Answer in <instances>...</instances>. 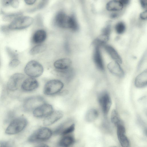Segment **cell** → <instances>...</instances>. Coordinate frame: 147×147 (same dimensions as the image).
Masks as SVG:
<instances>
[{"mask_svg":"<svg viewBox=\"0 0 147 147\" xmlns=\"http://www.w3.org/2000/svg\"><path fill=\"white\" fill-rule=\"evenodd\" d=\"M33 22L32 18L22 14L9 22L7 25L3 26L1 29L4 33L22 30L30 26Z\"/></svg>","mask_w":147,"mask_h":147,"instance_id":"cell-1","label":"cell"},{"mask_svg":"<svg viewBox=\"0 0 147 147\" xmlns=\"http://www.w3.org/2000/svg\"><path fill=\"white\" fill-rule=\"evenodd\" d=\"M55 21L57 26L61 28L69 29L74 32L79 29L78 24L73 15L68 16L63 12H59L56 14Z\"/></svg>","mask_w":147,"mask_h":147,"instance_id":"cell-2","label":"cell"},{"mask_svg":"<svg viewBox=\"0 0 147 147\" xmlns=\"http://www.w3.org/2000/svg\"><path fill=\"white\" fill-rule=\"evenodd\" d=\"M53 135V131L50 128L41 127L34 132L29 136L28 141L32 143L42 142L49 140Z\"/></svg>","mask_w":147,"mask_h":147,"instance_id":"cell-3","label":"cell"},{"mask_svg":"<svg viewBox=\"0 0 147 147\" xmlns=\"http://www.w3.org/2000/svg\"><path fill=\"white\" fill-rule=\"evenodd\" d=\"M28 124L27 119L23 117L14 118L6 128L5 133L8 135L18 134L23 130Z\"/></svg>","mask_w":147,"mask_h":147,"instance_id":"cell-4","label":"cell"},{"mask_svg":"<svg viewBox=\"0 0 147 147\" xmlns=\"http://www.w3.org/2000/svg\"><path fill=\"white\" fill-rule=\"evenodd\" d=\"M63 87V83L61 81L57 79L51 80L45 84L43 92L47 96H54L60 93Z\"/></svg>","mask_w":147,"mask_h":147,"instance_id":"cell-5","label":"cell"},{"mask_svg":"<svg viewBox=\"0 0 147 147\" xmlns=\"http://www.w3.org/2000/svg\"><path fill=\"white\" fill-rule=\"evenodd\" d=\"M44 70L42 65L38 61L32 60L28 62L24 68L25 74L29 77L34 78L40 76Z\"/></svg>","mask_w":147,"mask_h":147,"instance_id":"cell-6","label":"cell"},{"mask_svg":"<svg viewBox=\"0 0 147 147\" xmlns=\"http://www.w3.org/2000/svg\"><path fill=\"white\" fill-rule=\"evenodd\" d=\"M46 103L44 98L40 96H34L29 97L24 101L23 107L27 111H33L40 105Z\"/></svg>","mask_w":147,"mask_h":147,"instance_id":"cell-7","label":"cell"},{"mask_svg":"<svg viewBox=\"0 0 147 147\" xmlns=\"http://www.w3.org/2000/svg\"><path fill=\"white\" fill-rule=\"evenodd\" d=\"M98 101L104 114L107 115L112 104L111 99L109 94L106 91L101 92L98 96Z\"/></svg>","mask_w":147,"mask_h":147,"instance_id":"cell-8","label":"cell"},{"mask_svg":"<svg viewBox=\"0 0 147 147\" xmlns=\"http://www.w3.org/2000/svg\"><path fill=\"white\" fill-rule=\"evenodd\" d=\"M25 77L24 74L18 73H15L11 75L7 83V89L12 91L17 90L20 83L25 79Z\"/></svg>","mask_w":147,"mask_h":147,"instance_id":"cell-9","label":"cell"},{"mask_svg":"<svg viewBox=\"0 0 147 147\" xmlns=\"http://www.w3.org/2000/svg\"><path fill=\"white\" fill-rule=\"evenodd\" d=\"M53 111L52 106L45 103L36 108L32 112L34 116L36 117H45Z\"/></svg>","mask_w":147,"mask_h":147,"instance_id":"cell-10","label":"cell"},{"mask_svg":"<svg viewBox=\"0 0 147 147\" xmlns=\"http://www.w3.org/2000/svg\"><path fill=\"white\" fill-rule=\"evenodd\" d=\"M39 83L35 78L29 77L24 79L21 84V88L24 91L30 92L37 89Z\"/></svg>","mask_w":147,"mask_h":147,"instance_id":"cell-11","label":"cell"},{"mask_svg":"<svg viewBox=\"0 0 147 147\" xmlns=\"http://www.w3.org/2000/svg\"><path fill=\"white\" fill-rule=\"evenodd\" d=\"M63 116V113L61 111L53 110L45 117L43 124L46 126L51 125L62 118Z\"/></svg>","mask_w":147,"mask_h":147,"instance_id":"cell-12","label":"cell"},{"mask_svg":"<svg viewBox=\"0 0 147 147\" xmlns=\"http://www.w3.org/2000/svg\"><path fill=\"white\" fill-rule=\"evenodd\" d=\"M118 139L121 146L127 147L130 145L129 140L126 135L125 128L123 124L117 126Z\"/></svg>","mask_w":147,"mask_h":147,"instance_id":"cell-13","label":"cell"},{"mask_svg":"<svg viewBox=\"0 0 147 147\" xmlns=\"http://www.w3.org/2000/svg\"><path fill=\"white\" fill-rule=\"evenodd\" d=\"M72 62L67 58H63L58 59L54 63L53 65L57 72L63 71L71 67Z\"/></svg>","mask_w":147,"mask_h":147,"instance_id":"cell-14","label":"cell"},{"mask_svg":"<svg viewBox=\"0 0 147 147\" xmlns=\"http://www.w3.org/2000/svg\"><path fill=\"white\" fill-rule=\"evenodd\" d=\"M76 142V140L73 133L61 136L57 145L62 147H68L72 146Z\"/></svg>","mask_w":147,"mask_h":147,"instance_id":"cell-15","label":"cell"},{"mask_svg":"<svg viewBox=\"0 0 147 147\" xmlns=\"http://www.w3.org/2000/svg\"><path fill=\"white\" fill-rule=\"evenodd\" d=\"M107 68L111 73L117 77L121 78L124 75L123 69L120 63L114 61L110 63L107 65Z\"/></svg>","mask_w":147,"mask_h":147,"instance_id":"cell-16","label":"cell"},{"mask_svg":"<svg viewBox=\"0 0 147 147\" xmlns=\"http://www.w3.org/2000/svg\"><path fill=\"white\" fill-rule=\"evenodd\" d=\"M47 37L46 32L42 29L38 30L33 34L31 38L32 42L36 45L42 44Z\"/></svg>","mask_w":147,"mask_h":147,"instance_id":"cell-17","label":"cell"},{"mask_svg":"<svg viewBox=\"0 0 147 147\" xmlns=\"http://www.w3.org/2000/svg\"><path fill=\"white\" fill-rule=\"evenodd\" d=\"M93 60L97 68L101 70L104 69V65L100 50V47L96 46L93 54Z\"/></svg>","mask_w":147,"mask_h":147,"instance_id":"cell-18","label":"cell"},{"mask_svg":"<svg viewBox=\"0 0 147 147\" xmlns=\"http://www.w3.org/2000/svg\"><path fill=\"white\" fill-rule=\"evenodd\" d=\"M147 84V71L146 70L136 77L134 81V84L136 87L142 88L146 86Z\"/></svg>","mask_w":147,"mask_h":147,"instance_id":"cell-19","label":"cell"},{"mask_svg":"<svg viewBox=\"0 0 147 147\" xmlns=\"http://www.w3.org/2000/svg\"><path fill=\"white\" fill-rule=\"evenodd\" d=\"M106 51L111 57L115 61L121 63L122 59L116 50L112 46L109 45H105L103 46Z\"/></svg>","mask_w":147,"mask_h":147,"instance_id":"cell-20","label":"cell"},{"mask_svg":"<svg viewBox=\"0 0 147 147\" xmlns=\"http://www.w3.org/2000/svg\"><path fill=\"white\" fill-rule=\"evenodd\" d=\"M74 123L72 119H68L62 123L53 131V135H61L62 132L69 125Z\"/></svg>","mask_w":147,"mask_h":147,"instance_id":"cell-21","label":"cell"},{"mask_svg":"<svg viewBox=\"0 0 147 147\" xmlns=\"http://www.w3.org/2000/svg\"><path fill=\"white\" fill-rule=\"evenodd\" d=\"M123 5L119 1L112 0L107 4L106 8L107 10L111 11H117L122 10Z\"/></svg>","mask_w":147,"mask_h":147,"instance_id":"cell-22","label":"cell"},{"mask_svg":"<svg viewBox=\"0 0 147 147\" xmlns=\"http://www.w3.org/2000/svg\"><path fill=\"white\" fill-rule=\"evenodd\" d=\"M98 115L97 111L94 109H91L86 112L85 116V120L88 122L94 121L97 118Z\"/></svg>","mask_w":147,"mask_h":147,"instance_id":"cell-23","label":"cell"},{"mask_svg":"<svg viewBox=\"0 0 147 147\" xmlns=\"http://www.w3.org/2000/svg\"><path fill=\"white\" fill-rule=\"evenodd\" d=\"M111 120L112 122L116 127L119 125L123 124L118 112L115 110H113L111 112Z\"/></svg>","mask_w":147,"mask_h":147,"instance_id":"cell-24","label":"cell"},{"mask_svg":"<svg viewBox=\"0 0 147 147\" xmlns=\"http://www.w3.org/2000/svg\"><path fill=\"white\" fill-rule=\"evenodd\" d=\"M45 49V46L42 44L37 45L30 49L29 53L31 55H35L42 52Z\"/></svg>","mask_w":147,"mask_h":147,"instance_id":"cell-25","label":"cell"},{"mask_svg":"<svg viewBox=\"0 0 147 147\" xmlns=\"http://www.w3.org/2000/svg\"><path fill=\"white\" fill-rule=\"evenodd\" d=\"M22 14L19 12L7 14L3 16V18L5 21L9 22Z\"/></svg>","mask_w":147,"mask_h":147,"instance_id":"cell-26","label":"cell"},{"mask_svg":"<svg viewBox=\"0 0 147 147\" xmlns=\"http://www.w3.org/2000/svg\"><path fill=\"white\" fill-rule=\"evenodd\" d=\"M116 32L119 34H121L124 33L125 29V26L122 22H119L116 25L115 27Z\"/></svg>","mask_w":147,"mask_h":147,"instance_id":"cell-27","label":"cell"},{"mask_svg":"<svg viewBox=\"0 0 147 147\" xmlns=\"http://www.w3.org/2000/svg\"><path fill=\"white\" fill-rule=\"evenodd\" d=\"M6 50L10 59L15 58H19L18 54L16 51L9 47H7Z\"/></svg>","mask_w":147,"mask_h":147,"instance_id":"cell-28","label":"cell"},{"mask_svg":"<svg viewBox=\"0 0 147 147\" xmlns=\"http://www.w3.org/2000/svg\"><path fill=\"white\" fill-rule=\"evenodd\" d=\"M20 61L19 58H15L10 59L9 65L11 68H16L20 63Z\"/></svg>","mask_w":147,"mask_h":147,"instance_id":"cell-29","label":"cell"},{"mask_svg":"<svg viewBox=\"0 0 147 147\" xmlns=\"http://www.w3.org/2000/svg\"><path fill=\"white\" fill-rule=\"evenodd\" d=\"M15 0H1L2 6L4 7H11Z\"/></svg>","mask_w":147,"mask_h":147,"instance_id":"cell-30","label":"cell"},{"mask_svg":"<svg viewBox=\"0 0 147 147\" xmlns=\"http://www.w3.org/2000/svg\"><path fill=\"white\" fill-rule=\"evenodd\" d=\"M12 144V142L10 141L0 140V147H10Z\"/></svg>","mask_w":147,"mask_h":147,"instance_id":"cell-31","label":"cell"},{"mask_svg":"<svg viewBox=\"0 0 147 147\" xmlns=\"http://www.w3.org/2000/svg\"><path fill=\"white\" fill-rule=\"evenodd\" d=\"M14 116V114L13 112L12 111L9 112L8 113L7 117H6L5 121L7 122H9V121L11 122L14 119L13 118Z\"/></svg>","mask_w":147,"mask_h":147,"instance_id":"cell-32","label":"cell"},{"mask_svg":"<svg viewBox=\"0 0 147 147\" xmlns=\"http://www.w3.org/2000/svg\"><path fill=\"white\" fill-rule=\"evenodd\" d=\"M111 31V28L109 26H108L105 27L103 30L102 34L109 36Z\"/></svg>","mask_w":147,"mask_h":147,"instance_id":"cell-33","label":"cell"},{"mask_svg":"<svg viewBox=\"0 0 147 147\" xmlns=\"http://www.w3.org/2000/svg\"><path fill=\"white\" fill-rule=\"evenodd\" d=\"M140 17L142 20H145L147 18V10L142 12L140 15Z\"/></svg>","mask_w":147,"mask_h":147,"instance_id":"cell-34","label":"cell"},{"mask_svg":"<svg viewBox=\"0 0 147 147\" xmlns=\"http://www.w3.org/2000/svg\"><path fill=\"white\" fill-rule=\"evenodd\" d=\"M141 5L142 8L146 9L147 7V0H140Z\"/></svg>","mask_w":147,"mask_h":147,"instance_id":"cell-35","label":"cell"},{"mask_svg":"<svg viewBox=\"0 0 147 147\" xmlns=\"http://www.w3.org/2000/svg\"><path fill=\"white\" fill-rule=\"evenodd\" d=\"M25 3L28 5H32L34 4L36 0H24Z\"/></svg>","mask_w":147,"mask_h":147,"instance_id":"cell-36","label":"cell"},{"mask_svg":"<svg viewBox=\"0 0 147 147\" xmlns=\"http://www.w3.org/2000/svg\"><path fill=\"white\" fill-rule=\"evenodd\" d=\"M119 1L123 5L128 4L130 1V0H119Z\"/></svg>","mask_w":147,"mask_h":147,"instance_id":"cell-37","label":"cell"},{"mask_svg":"<svg viewBox=\"0 0 147 147\" xmlns=\"http://www.w3.org/2000/svg\"><path fill=\"white\" fill-rule=\"evenodd\" d=\"M48 146L45 144L43 143H40L37 146L38 147H45Z\"/></svg>","mask_w":147,"mask_h":147,"instance_id":"cell-38","label":"cell"},{"mask_svg":"<svg viewBox=\"0 0 147 147\" xmlns=\"http://www.w3.org/2000/svg\"><path fill=\"white\" fill-rule=\"evenodd\" d=\"M117 16V14L114 13L111 14V17L112 18H115Z\"/></svg>","mask_w":147,"mask_h":147,"instance_id":"cell-39","label":"cell"},{"mask_svg":"<svg viewBox=\"0 0 147 147\" xmlns=\"http://www.w3.org/2000/svg\"><path fill=\"white\" fill-rule=\"evenodd\" d=\"M0 65H1V61H0Z\"/></svg>","mask_w":147,"mask_h":147,"instance_id":"cell-40","label":"cell"},{"mask_svg":"<svg viewBox=\"0 0 147 147\" xmlns=\"http://www.w3.org/2000/svg\"><path fill=\"white\" fill-rule=\"evenodd\" d=\"M43 1H45V0H42Z\"/></svg>","mask_w":147,"mask_h":147,"instance_id":"cell-41","label":"cell"}]
</instances>
